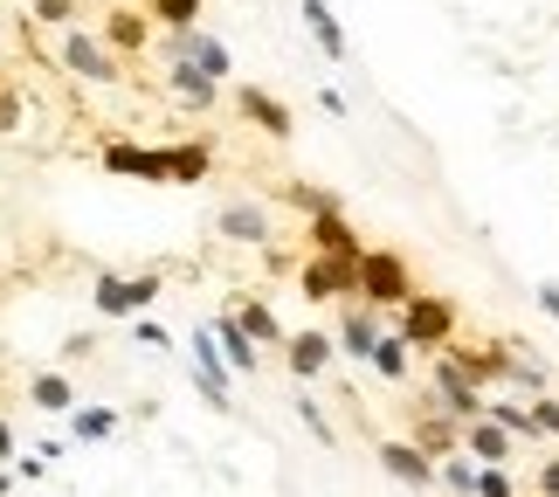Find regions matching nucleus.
Segmentation results:
<instances>
[{"label":"nucleus","mask_w":559,"mask_h":497,"mask_svg":"<svg viewBox=\"0 0 559 497\" xmlns=\"http://www.w3.org/2000/svg\"><path fill=\"white\" fill-rule=\"evenodd\" d=\"M159 291H166V276L159 270H97V284H91V305L97 318H111V326H132V318H145V305H159Z\"/></svg>","instance_id":"nucleus-1"},{"label":"nucleus","mask_w":559,"mask_h":497,"mask_svg":"<svg viewBox=\"0 0 559 497\" xmlns=\"http://www.w3.org/2000/svg\"><path fill=\"white\" fill-rule=\"evenodd\" d=\"M394 326L407 332L415 353H449V345H456V326H463V305L442 297V291H415V305H401Z\"/></svg>","instance_id":"nucleus-2"},{"label":"nucleus","mask_w":559,"mask_h":497,"mask_svg":"<svg viewBox=\"0 0 559 497\" xmlns=\"http://www.w3.org/2000/svg\"><path fill=\"white\" fill-rule=\"evenodd\" d=\"M359 305H373V311L415 305V270H407L401 249H367L359 256Z\"/></svg>","instance_id":"nucleus-3"},{"label":"nucleus","mask_w":559,"mask_h":497,"mask_svg":"<svg viewBox=\"0 0 559 497\" xmlns=\"http://www.w3.org/2000/svg\"><path fill=\"white\" fill-rule=\"evenodd\" d=\"M187 374H193V394H201L207 407H235V366H228V353H222V339H214V326H193V339H187Z\"/></svg>","instance_id":"nucleus-4"},{"label":"nucleus","mask_w":559,"mask_h":497,"mask_svg":"<svg viewBox=\"0 0 559 497\" xmlns=\"http://www.w3.org/2000/svg\"><path fill=\"white\" fill-rule=\"evenodd\" d=\"M428 407H442V415H456V422L469 428V422L490 415V394H484V387L469 380L449 353H436V359H428Z\"/></svg>","instance_id":"nucleus-5"},{"label":"nucleus","mask_w":559,"mask_h":497,"mask_svg":"<svg viewBox=\"0 0 559 497\" xmlns=\"http://www.w3.org/2000/svg\"><path fill=\"white\" fill-rule=\"evenodd\" d=\"M97 166L111 173V180H153V187H174V153H166V145L104 139V145H97Z\"/></svg>","instance_id":"nucleus-6"},{"label":"nucleus","mask_w":559,"mask_h":497,"mask_svg":"<svg viewBox=\"0 0 559 497\" xmlns=\"http://www.w3.org/2000/svg\"><path fill=\"white\" fill-rule=\"evenodd\" d=\"M449 359H456L463 374L484 387V394H498V387H511V374H519V359H525V353H519L511 339H477V345H463V339H456V345H449Z\"/></svg>","instance_id":"nucleus-7"},{"label":"nucleus","mask_w":559,"mask_h":497,"mask_svg":"<svg viewBox=\"0 0 559 497\" xmlns=\"http://www.w3.org/2000/svg\"><path fill=\"white\" fill-rule=\"evenodd\" d=\"M56 56H62V70L83 76V83H118V70H124V56H111V42L97 28H62Z\"/></svg>","instance_id":"nucleus-8"},{"label":"nucleus","mask_w":559,"mask_h":497,"mask_svg":"<svg viewBox=\"0 0 559 497\" xmlns=\"http://www.w3.org/2000/svg\"><path fill=\"white\" fill-rule=\"evenodd\" d=\"M297 291H305L311 305H353L359 263H346V256H305V263H297Z\"/></svg>","instance_id":"nucleus-9"},{"label":"nucleus","mask_w":559,"mask_h":497,"mask_svg":"<svg viewBox=\"0 0 559 497\" xmlns=\"http://www.w3.org/2000/svg\"><path fill=\"white\" fill-rule=\"evenodd\" d=\"M214 235L235 249H270L276 242V222H270V208L255 201V193H235V201L214 208Z\"/></svg>","instance_id":"nucleus-10"},{"label":"nucleus","mask_w":559,"mask_h":497,"mask_svg":"<svg viewBox=\"0 0 559 497\" xmlns=\"http://www.w3.org/2000/svg\"><path fill=\"white\" fill-rule=\"evenodd\" d=\"M373 463H380L394 484H407V490H436V484H442V463L428 457V449H415L407 436H380V442H373Z\"/></svg>","instance_id":"nucleus-11"},{"label":"nucleus","mask_w":559,"mask_h":497,"mask_svg":"<svg viewBox=\"0 0 559 497\" xmlns=\"http://www.w3.org/2000/svg\"><path fill=\"white\" fill-rule=\"evenodd\" d=\"M332 339H338V359H359V366H373V353H380V339H386V318L373 311V305H338V326H332Z\"/></svg>","instance_id":"nucleus-12"},{"label":"nucleus","mask_w":559,"mask_h":497,"mask_svg":"<svg viewBox=\"0 0 559 497\" xmlns=\"http://www.w3.org/2000/svg\"><path fill=\"white\" fill-rule=\"evenodd\" d=\"M305 249H311V256H346V263H359V256H367V242H359V228L346 222V208H332V214H311V222H305Z\"/></svg>","instance_id":"nucleus-13"},{"label":"nucleus","mask_w":559,"mask_h":497,"mask_svg":"<svg viewBox=\"0 0 559 497\" xmlns=\"http://www.w3.org/2000/svg\"><path fill=\"white\" fill-rule=\"evenodd\" d=\"M235 111H242V118H249L263 139H276V145H284V139L297 132V118L284 111V97H270L263 83H242V91H235Z\"/></svg>","instance_id":"nucleus-14"},{"label":"nucleus","mask_w":559,"mask_h":497,"mask_svg":"<svg viewBox=\"0 0 559 497\" xmlns=\"http://www.w3.org/2000/svg\"><path fill=\"white\" fill-rule=\"evenodd\" d=\"M332 359H338V339H332V332H318V326H311V332H290V345H284V366L297 374V387H311Z\"/></svg>","instance_id":"nucleus-15"},{"label":"nucleus","mask_w":559,"mask_h":497,"mask_svg":"<svg viewBox=\"0 0 559 497\" xmlns=\"http://www.w3.org/2000/svg\"><path fill=\"white\" fill-rule=\"evenodd\" d=\"M407 442H415V449H428V457H456V449H463V422L456 415H442V407H428V415H415V428H407Z\"/></svg>","instance_id":"nucleus-16"},{"label":"nucleus","mask_w":559,"mask_h":497,"mask_svg":"<svg viewBox=\"0 0 559 497\" xmlns=\"http://www.w3.org/2000/svg\"><path fill=\"white\" fill-rule=\"evenodd\" d=\"M97 35L111 42V56H145V49H153V21H145L139 8H111Z\"/></svg>","instance_id":"nucleus-17"},{"label":"nucleus","mask_w":559,"mask_h":497,"mask_svg":"<svg viewBox=\"0 0 559 497\" xmlns=\"http://www.w3.org/2000/svg\"><path fill=\"white\" fill-rule=\"evenodd\" d=\"M166 91H174L187 111H214V104H222V83H214L201 62H174V70H166Z\"/></svg>","instance_id":"nucleus-18"},{"label":"nucleus","mask_w":559,"mask_h":497,"mask_svg":"<svg viewBox=\"0 0 559 497\" xmlns=\"http://www.w3.org/2000/svg\"><path fill=\"white\" fill-rule=\"evenodd\" d=\"M207 326H214V339H222V353H228V366H235V380H242V374H255V366H263V345L249 339V326H242V318H235V311L207 318Z\"/></svg>","instance_id":"nucleus-19"},{"label":"nucleus","mask_w":559,"mask_h":497,"mask_svg":"<svg viewBox=\"0 0 559 497\" xmlns=\"http://www.w3.org/2000/svg\"><path fill=\"white\" fill-rule=\"evenodd\" d=\"M463 449H469V457H477V463H511V457H519V436H511V428L504 422H469L463 428Z\"/></svg>","instance_id":"nucleus-20"},{"label":"nucleus","mask_w":559,"mask_h":497,"mask_svg":"<svg viewBox=\"0 0 559 497\" xmlns=\"http://www.w3.org/2000/svg\"><path fill=\"white\" fill-rule=\"evenodd\" d=\"M124 428V407H104V401H91V407H76L70 415V428H62V436H70L76 449H91V442H111Z\"/></svg>","instance_id":"nucleus-21"},{"label":"nucleus","mask_w":559,"mask_h":497,"mask_svg":"<svg viewBox=\"0 0 559 497\" xmlns=\"http://www.w3.org/2000/svg\"><path fill=\"white\" fill-rule=\"evenodd\" d=\"M235 318H242V326H249V339L263 345V353H284V345H290L284 318H276V311L263 305V297H235Z\"/></svg>","instance_id":"nucleus-22"},{"label":"nucleus","mask_w":559,"mask_h":497,"mask_svg":"<svg viewBox=\"0 0 559 497\" xmlns=\"http://www.w3.org/2000/svg\"><path fill=\"white\" fill-rule=\"evenodd\" d=\"M305 8V28H311V42L325 49L332 62H346L353 56V42H346V28H338V14H332V0H297Z\"/></svg>","instance_id":"nucleus-23"},{"label":"nucleus","mask_w":559,"mask_h":497,"mask_svg":"<svg viewBox=\"0 0 559 497\" xmlns=\"http://www.w3.org/2000/svg\"><path fill=\"white\" fill-rule=\"evenodd\" d=\"M166 153H174V187H201L214 173V139H174Z\"/></svg>","instance_id":"nucleus-24"},{"label":"nucleus","mask_w":559,"mask_h":497,"mask_svg":"<svg viewBox=\"0 0 559 497\" xmlns=\"http://www.w3.org/2000/svg\"><path fill=\"white\" fill-rule=\"evenodd\" d=\"M28 407H35V415H76V387L62 374H35L28 380Z\"/></svg>","instance_id":"nucleus-25"},{"label":"nucleus","mask_w":559,"mask_h":497,"mask_svg":"<svg viewBox=\"0 0 559 497\" xmlns=\"http://www.w3.org/2000/svg\"><path fill=\"white\" fill-rule=\"evenodd\" d=\"M373 374H380V380H394V387L415 374V345H407V332H401V326H386L380 353H373Z\"/></svg>","instance_id":"nucleus-26"},{"label":"nucleus","mask_w":559,"mask_h":497,"mask_svg":"<svg viewBox=\"0 0 559 497\" xmlns=\"http://www.w3.org/2000/svg\"><path fill=\"white\" fill-rule=\"evenodd\" d=\"M276 201H284V208H297L305 222H311V214H332V208H346L332 187H318V180H284V187H276Z\"/></svg>","instance_id":"nucleus-27"},{"label":"nucleus","mask_w":559,"mask_h":497,"mask_svg":"<svg viewBox=\"0 0 559 497\" xmlns=\"http://www.w3.org/2000/svg\"><path fill=\"white\" fill-rule=\"evenodd\" d=\"M490 422H504L519 442H546L539 422H532V401H511V394H490Z\"/></svg>","instance_id":"nucleus-28"},{"label":"nucleus","mask_w":559,"mask_h":497,"mask_svg":"<svg viewBox=\"0 0 559 497\" xmlns=\"http://www.w3.org/2000/svg\"><path fill=\"white\" fill-rule=\"evenodd\" d=\"M477 484H484V463L469 457V449L442 457V490H449V497H477Z\"/></svg>","instance_id":"nucleus-29"},{"label":"nucleus","mask_w":559,"mask_h":497,"mask_svg":"<svg viewBox=\"0 0 559 497\" xmlns=\"http://www.w3.org/2000/svg\"><path fill=\"white\" fill-rule=\"evenodd\" d=\"M511 394H525V401H539V394H552V374H546V366L539 359H519V374H511Z\"/></svg>","instance_id":"nucleus-30"},{"label":"nucleus","mask_w":559,"mask_h":497,"mask_svg":"<svg viewBox=\"0 0 559 497\" xmlns=\"http://www.w3.org/2000/svg\"><path fill=\"white\" fill-rule=\"evenodd\" d=\"M159 28H201V0H153Z\"/></svg>","instance_id":"nucleus-31"},{"label":"nucleus","mask_w":559,"mask_h":497,"mask_svg":"<svg viewBox=\"0 0 559 497\" xmlns=\"http://www.w3.org/2000/svg\"><path fill=\"white\" fill-rule=\"evenodd\" d=\"M290 415H297V422H305V428H311V436H318V442H338V428H332V415H325V407H318V401L305 394V387H297V407H290Z\"/></svg>","instance_id":"nucleus-32"},{"label":"nucleus","mask_w":559,"mask_h":497,"mask_svg":"<svg viewBox=\"0 0 559 497\" xmlns=\"http://www.w3.org/2000/svg\"><path fill=\"white\" fill-rule=\"evenodd\" d=\"M28 14L41 28H76V0H28Z\"/></svg>","instance_id":"nucleus-33"},{"label":"nucleus","mask_w":559,"mask_h":497,"mask_svg":"<svg viewBox=\"0 0 559 497\" xmlns=\"http://www.w3.org/2000/svg\"><path fill=\"white\" fill-rule=\"evenodd\" d=\"M477 497H519V477H511V463H484Z\"/></svg>","instance_id":"nucleus-34"},{"label":"nucleus","mask_w":559,"mask_h":497,"mask_svg":"<svg viewBox=\"0 0 559 497\" xmlns=\"http://www.w3.org/2000/svg\"><path fill=\"white\" fill-rule=\"evenodd\" d=\"M132 345H153V353H166V345H174V332H166L159 318H132Z\"/></svg>","instance_id":"nucleus-35"},{"label":"nucleus","mask_w":559,"mask_h":497,"mask_svg":"<svg viewBox=\"0 0 559 497\" xmlns=\"http://www.w3.org/2000/svg\"><path fill=\"white\" fill-rule=\"evenodd\" d=\"M532 422H539L546 442H559V394H539V401H532Z\"/></svg>","instance_id":"nucleus-36"},{"label":"nucleus","mask_w":559,"mask_h":497,"mask_svg":"<svg viewBox=\"0 0 559 497\" xmlns=\"http://www.w3.org/2000/svg\"><path fill=\"white\" fill-rule=\"evenodd\" d=\"M532 497H559V449H552L539 470H532Z\"/></svg>","instance_id":"nucleus-37"},{"label":"nucleus","mask_w":559,"mask_h":497,"mask_svg":"<svg viewBox=\"0 0 559 497\" xmlns=\"http://www.w3.org/2000/svg\"><path fill=\"white\" fill-rule=\"evenodd\" d=\"M532 305H539L552 326H559V276H539V284H532Z\"/></svg>","instance_id":"nucleus-38"},{"label":"nucleus","mask_w":559,"mask_h":497,"mask_svg":"<svg viewBox=\"0 0 559 497\" xmlns=\"http://www.w3.org/2000/svg\"><path fill=\"white\" fill-rule=\"evenodd\" d=\"M14 477L21 484H41V477H49V457H41V449H35V457H14Z\"/></svg>","instance_id":"nucleus-39"},{"label":"nucleus","mask_w":559,"mask_h":497,"mask_svg":"<svg viewBox=\"0 0 559 497\" xmlns=\"http://www.w3.org/2000/svg\"><path fill=\"white\" fill-rule=\"evenodd\" d=\"M21 125V104H14V91H0V132H14Z\"/></svg>","instance_id":"nucleus-40"},{"label":"nucleus","mask_w":559,"mask_h":497,"mask_svg":"<svg viewBox=\"0 0 559 497\" xmlns=\"http://www.w3.org/2000/svg\"><path fill=\"white\" fill-rule=\"evenodd\" d=\"M0 463H14V422L0 415Z\"/></svg>","instance_id":"nucleus-41"},{"label":"nucleus","mask_w":559,"mask_h":497,"mask_svg":"<svg viewBox=\"0 0 559 497\" xmlns=\"http://www.w3.org/2000/svg\"><path fill=\"white\" fill-rule=\"evenodd\" d=\"M14 484H21V477H14V470H0V497H8V490H14Z\"/></svg>","instance_id":"nucleus-42"}]
</instances>
